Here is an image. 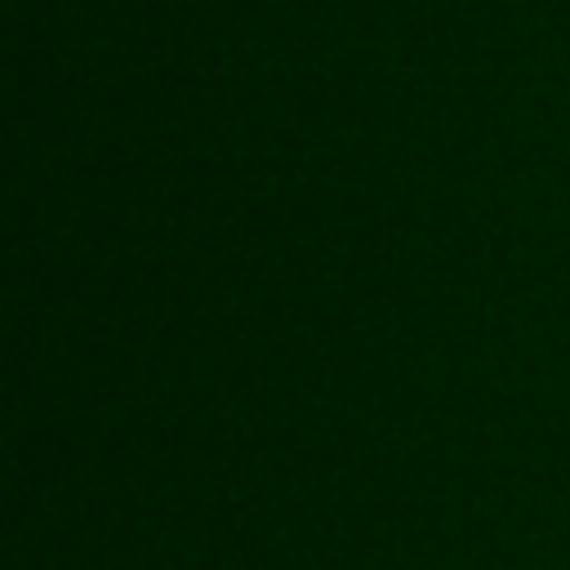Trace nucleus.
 <instances>
[]
</instances>
